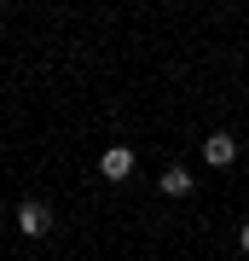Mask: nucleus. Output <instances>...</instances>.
Returning <instances> with one entry per match:
<instances>
[{"mask_svg": "<svg viewBox=\"0 0 249 261\" xmlns=\"http://www.w3.org/2000/svg\"><path fill=\"white\" fill-rule=\"evenodd\" d=\"M157 186H162L168 197H185V192H191V168H180V163H174V168H162Z\"/></svg>", "mask_w": 249, "mask_h": 261, "instance_id": "20e7f679", "label": "nucleus"}, {"mask_svg": "<svg viewBox=\"0 0 249 261\" xmlns=\"http://www.w3.org/2000/svg\"><path fill=\"white\" fill-rule=\"evenodd\" d=\"M238 250H243V255H249V221H243V226H238Z\"/></svg>", "mask_w": 249, "mask_h": 261, "instance_id": "39448f33", "label": "nucleus"}, {"mask_svg": "<svg viewBox=\"0 0 249 261\" xmlns=\"http://www.w3.org/2000/svg\"><path fill=\"white\" fill-rule=\"evenodd\" d=\"M18 232L23 238H46L52 232V209L46 203H18Z\"/></svg>", "mask_w": 249, "mask_h": 261, "instance_id": "f257e3e1", "label": "nucleus"}, {"mask_svg": "<svg viewBox=\"0 0 249 261\" xmlns=\"http://www.w3.org/2000/svg\"><path fill=\"white\" fill-rule=\"evenodd\" d=\"M99 174H104V180H128V174H133V151H128V145H110V151L99 157Z\"/></svg>", "mask_w": 249, "mask_h": 261, "instance_id": "7ed1b4c3", "label": "nucleus"}, {"mask_svg": "<svg viewBox=\"0 0 249 261\" xmlns=\"http://www.w3.org/2000/svg\"><path fill=\"white\" fill-rule=\"evenodd\" d=\"M232 157H238V140L232 134H209L203 140V163L209 168H232Z\"/></svg>", "mask_w": 249, "mask_h": 261, "instance_id": "f03ea898", "label": "nucleus"}]
</instances>
